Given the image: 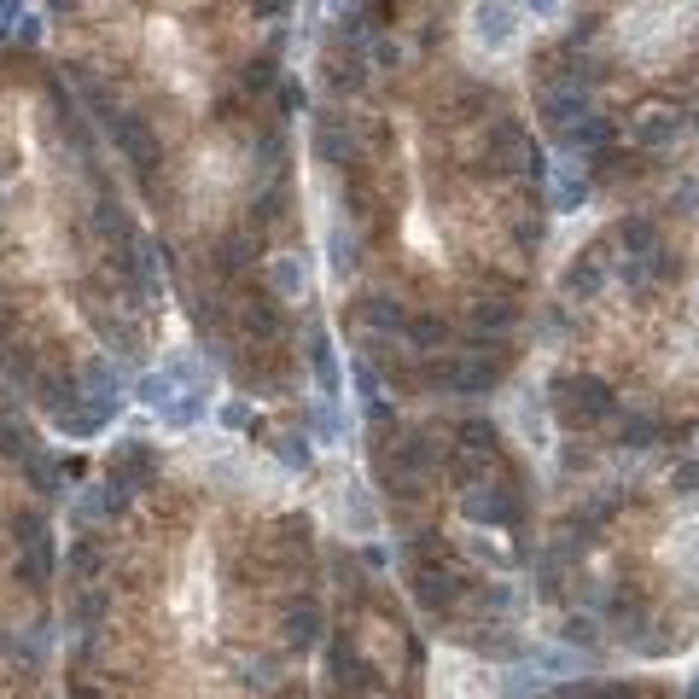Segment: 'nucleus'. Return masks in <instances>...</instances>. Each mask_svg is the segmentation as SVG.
Instances as JSON below:
<instances>
[{"instance_id":"f257e3e1","label":"nucleus","mask_w":699,"mask_h":699,"mask_svg":"<svg viewBox=\"0 0 699 699\" xmlns=\"http://www.w3.org/2000/svg\"><path fill=\"white\" fill-rule=\"evenodd\" d=\"M554 420L571 426V432H583V426H600L606 414H618V397H612V385L595 379V373H566V379H554Z\"/></svg>"},{"instance_id":"f03ea898","label":"nucleus","mask_w":699,"mask_h":699,"mask_svg":"<svg viewBox=\"0 0 699 699\" xmlns=\"http://www.w3.org/2000/svg\"><path fill=\"white\" fill-rule=\"evenodd\" d=\"M461 513L472 519V525H519V519H525V496H519L513 484H490V478H478V484H466Z\"/></svg>"},{"instance_id":"7ed1b4c3","label":"nucleus","mask_w":699,"mask_h":699,"mask_svg":"<svg viewBox=\"0 0 699 699\" xmlns=\"http://www.w3.org/2000/svg\"><path fill=\"white\" fill-rule=\"evenodd\" d=\"M414 600H420L426 612H449V606H461V600H466V571L443 566V560H420V566H414Z\"/></svg>"},{"instance_id":"20e7f679","label":"nucleus","mask_w":699,"mask_h":699,"mask_svg":"<svg viewBox=\"0 0 699 699\" xmlns=\"http://www.w3.org/2000/svg\"><path fill=\"white\" fill-rule=\"evenodd\" d=\"M105 129H111L117 152H123L140 175H152V169H158V134H152L146 117H134V111H111V117H105Z\"/></svg>"},{"instance_id":"39448f33","label":"nucleus","mask_w":699,"mask_h":699,"mask_svg":"<svg viewBox=\"0 0 699 699\" xmlns=\"http://www.w3.org/2000/svg\"><path fill=\"white\" fill-rule=\"evenodd\" d=\"M327 665H333L338 699H379V694H385V682L373 676V665H367L362 653H350L344 641H333V647H327Z\"/></svg>"},{"instance_id":"423d86ee","label":"nucleus","mask_w":699,"mask_h":699,"mask_svg":"<svg viewBox=\"0 0 699 699\" xmlns=\"http://www.w3.org/2000/svg\"><path fill=\"white\" fill-rule=\"evenodd\" d=\"M513 0H478L472 6V47H484V53H507L513 47Z\"/></svg>"},{"instance_id":"0eeeda50","label":"nucleus","mask_w":699,"mask_h":699,"mask_svg":"<svg viewBox=\"0 0 699 699\" xmlns=\"http://www.w3.org/2000/svg\"><path fill=\"white\" fill-rule=\"evenodd\" d=\"M111 484H123V490H146L152 478H158V455H152V443H140V437H129V443H117V455H111V472H105Z\"/></svg>"},{"instance_id":"6e6552de","label":"nucleus","mask_w":699,"mask_h":699,"mask_svg":"<svg viewBox=\"0 0 699 699\" xmlns=\"http://www.w3.org/2000/svg\"><path fill=\"white\" fill-rule=\"evenodd\" d=\"M484 158H490V169H525V164H536V152H531V140H525L519 123H496Z\"/></svg>"},{"instance_id":"1a4fd4ad","label":"nucleus","mask_w":699,"mask_h":699,"mask_svg":"<svg viewBox=\"0 0 699 699\" xmlns=\"http://www.w3.org/2000/svg\"><path fill=\"white\" fill-rule=\"evenodd\" d=\"M583 117H589V100H583V88H554V94L542 100V129L554 134V140H560L566 129H577Z\"/></svg>"},{"instance_id":"9d476101","label":"nucleus","mask_w":699,"mask_h":699,"mask_svg":"<svg viewBox=\"0 0 699 699\" xmlns=\"http://www.w3.org/2000/svg\"><path fill=\"white\" fill-rule=\"evenodd\" d=\"M117 408H105V402H88V397H76V402H65L59 414H53V426L65 437H94V432H105V420H111Z\"/></svg>"},{"instance_id":"9b49d317","label":"nucleus","mask_w":699,"mask_h":699,"mask_svg":"<svg viewBox=\"0 0 699 699\" xmlns=\"http://www.w3.org/2000/svg\"><path fill=\"white\" fill-rule=\"evenodd\" d=\"M76 379H82V391H88V402H105V408H117V402H123V391H129V379H123L117 367L105 362V356H94V362L82 367Z\"/></svg>"},{"instance_id":"f8f14e48","label":"nucleus","mask_w":699,"mask_h":699,"mask_svg":"<svg viewBox=\"0 0 699 699\" xmlns=\"http://www.w3.org/2000/svg\"><path fill=\"white\" fill-rule=\"evenodd\" d=\"M280 635H286V647H315L321 641V606L315 600H292L280 612Z\"/></svg>"},{"instance_id":"ddd939ff","label":"nucleus","mask_w":699,"mask_h":699,"mask_svg":"<svg viewBox=\"0 0 699 699\" xmlns=\"http://www.w3.org/2000/svg\"><path fill=\"white\" fill-rule=\"evenodd\" d=\"M618 245H624V263H641V257L665 251V245H659V222H653V216H624V222H618Z\"/></svg>"},{"instance_id":"4468645a","label":"nucleus","mask_w":699,"mask_h":699,"mask_svg":"<svg viewBox=\"0 0 699 699\" xmlns=\"http://www.w3.org/2000/svg\"><path fill=\"white\" fill-rule=\"evenodd\" d=\"M566 298H595L600 286H606V263H600V251H577V263L566 268Z\"/></svg>"},{"instance_id":"2eb2a0df","label":"nucleus","mask_w":699,"mask_h":699,"mask_svg":"<svg viewBox=\"0 0 699 699\" xmlns=\"http://www.w3.org/2000/svg\"><path fill=\"white\" fill-rule=\"evenodd\" d=\"M676 134H682V117L676 111H647L635 123V146L641 152H665V146H676Z\"/></svg>"},{"instance_id":"dca6fc26","label":"nucleus","mask_w":699,"mask_h":699,"mask_svg":"<svg viewBox=\"0 0 699 699\" xmlns=\"http://www.w3.org/2000/svg\"><path fill=\"white\" fill-rule=\"evenodd\" d=\"M338 519H344V525H350L356 536H373L379 513H373V501H367L362 484H338Z\"/></svg>"},{"instance_id":"f3484780","label":"nucleus","mask_w":699,"mask_h":699,"mask_svg":"<svg viewBox=\"0 0 699 699\" xmlns=\"http://www.w3.org/2000/svg\"><path fill=\"white\" fill-rule=\"evenodd\" d=\"M239 321H245V333L257 338H280L286 333V315H280V298H245V309H239Z\"/></svg>"},{"instance_id":"a211bd4d","label":"nucleus","mask_w":699,"mask_h":699,"mask_svg":"<svg viewBox=\"0 0 699 699\" xmlns=\"http://www.w3.org/2000/svg\"><path fill=\"white\" fill-rule=\"evenodd\" d=\"M466 647H472L478 659H525V641H519V635H507L501 624H490V630H472V635H466Z\"/></svg>"},{"instance_id":"6ab92c4d","label":"nucleus","mask_w":699,"mask_h":699,"mask_svg":"<svg viewBox=\"0 0 699 699\" xmlns=\"http://www.w3.org/2000/svg\"><path fill=\"white\" fill-rule=\"evenodd\" d=\"M472 327L478 333H513L519 327V303H507V298H478L472 303Z\"/></svg>"},{"instance_id":"aec40b11","label":"nucleus","mask_w":699,"mask_h":699,"mask_svg":"<svg viewBox=\"0 0 699 699\" xmlns=\"http://www.w3.org/2000/svg\"><path fill=\"white\" fill-rule=\"evenodd\" d=\"M18 583H24V589H35V595L53 583V542H35V548H24V554H18Z\"/></svg>"},{"instance_id":"412c9836","label":"nucleus","mask_w":699,"mask_h":699,"mask_svg":"<svg viewBox=\"0 0 699 699\" xmlns=\"http://www.w3.org/2000/svg\"><path fill=\"white\" fill-rule=\"evenodd\" d=\"M309 367L321 379V397L338 402V362H333V338L327 333H309Z\"/></svg>"},{"instance_id":"4be33fe9","label":"nucleus","mask_w":699,"mask_h":699,"mask_svg":"<svg viewBox=\"0 0 699 699\" xmlns=\"http://www.w3.org/2000/svg\"><path fill=\"white\" fill-rule=\"evenodd\" d=\"M105 571V548L94 536H82V542H70V583H94Z\"/></svg>"},{"instance_id":"5701e85b","label":"nucleus","mask_w":699,"mask_h":699,"mask_svg":"<svg viewBox=\"0 0 699 699\" xmlns=\"http://www.w3.org/2000/svg\"><path fill=\"white\" fill-rule=\"evenodd\" d=\"M315 158H321V164H344V158H350V140H344V123H338V117H321V123H315Z\"/></svg>"},{"instance_id":"b1692460","label":"nucleus","mask_w":699,"mask_h":699,"mask_svg":"<svg viewBox=\"0 0 699 699\" xmlns=\"http://www.w3.org/2000/svg\"><path fill=\"white\" fill-rule=\"evenodd\" d=\"M309 292V268H303V257H274V298H303Z\"/></svg>"},{"instance_id":"393cba45","label":"nucleus","mask_w":699,"mask_h":699,"mask_svg":"<svg viewBox=\"0 0 699 699\" xmlns=\"http://www.w3.org/2000/svg\"><path fill=\"white\" fill-rule=\"evenodd\" d=\"M204 408H210V385H193V391H181V397L169 402V408H158V414H164V426H193Z\"/></svg>"},{"instance_id":"a878e982","label":"nucleus","mask_w":699,"mask_h":699,"mask_svg":"<svg viewBox=\"0 0 699 699\" xmlns=\"http://www.w3.org/2000/svg\"><path fill=\"white\" fill-rule=\"evenodd\" d=\"M402 333L414 338V344H420V350H443V344H449V321H443V315H414V321H408V327H402Z\"/></svg>"},{"instance_id":"bb28decb","label":"nucleus","mask_w":699,"mask_h":699,"mask_svg":"<svg viewBox=\"0 0 699 699\" xmlns=\"http://www.w3.org/2000/svg\"><path fill=\"white\" fill-rule=\"evenodd\" d=\"M455 437H461V449H472V455H496L501 449V432L490 426V420H461Z\"/></svg>"},{"instance_id":"cd10ccee","label":"nucleus","mask_w":699,"mask_h":699,"mask_svg":"<svg viewBox=\"0 0 699 699\" xmlns=\"http://www.w3.org/2000/svg\"><path fill=\"white\" fill-rule=\"evenodd\" d=\"M24 472H30V484L41 490V496H65V466H53L41 449H35L30 461H24Z\"/></svg>"},{"instance_id":"c85d7f7f","label":"nucleus","mask_w":699,"mask_h":699,"mask_svg":"<svg viewBox=\"0 0 699 699\" xmlns=\"http://www.w3.org/2000/svg\"><path fill=\"white\" fill-rule=\"evenodd\" d=\"M251 251H257L251 233H228V239L216 245V268H222V274H239V268L251 263Z\"/></svg>"},{"instance_id":"c756f323","label":"nucleus","mask_w":699,"mask_h":699,"mask_svg":"<svg viewBox=\"0 0 699 699\" xmlns=\"http://www.w3.org/2000/svg\"><path fill=\"white\" fill-rule=\"evenodd\" d=\"M659 432H665V426H659L653 414H630V420H624V432H618V443H624V449H653Z\"/></svg>"},{"instance_id":"7c9ffc66","label":"nucleus","mask_w":699,"mask_h":699,"mask_svg":"<svg viewBox=\"0 0 699 699\" xmlns=\"http://www.w3.org/2000/svg\"><path fill=\"white\" fill-rule=\"evenodd\" d=\"M362 321H367V327H379V333H397V327H408V315H402L391 298H367L362 303Z\"/></svg>"},{"instance_id":"2f4dec72","label":"nucleus","mask_w":699,"mask_h":699,"mask_svg":"<svg viewBox=\"0 0 699 699\" xmlns=\"http://www.w3.org/2000/svg\"><path fill=\"white\" fill-rule=\"evenodd\" d=\"M274 455H280L286 466H298V472H309V461H315V449H309V437H303V432L274 437Z\"/></svg>"},{"instance_id":"473e14b6","label":"nucleus","mask_w":699,"mask_h":699,"mask_svg":"<svg viewBox=\"0 0 699 699\" xmlns=\"http://www.w3.org/2000/svg\"><path fill=\"white\" fill-rule=\"evenodd\" d=\"M0 455H6V461H30L35 455V437L30 432H18V426H12V420H0Z\"/></svg>"},{"instance_id":"72a5a7b5","label":"nucleus","mask_w":699,"mask_h":699,"mask_svg":"<svg viewBox=\"0 0 699 699\" xmlns=\"http://www.w3.org/2000/svg\"><path fill=\"white\" fill-rule=\"evenodd\" d=\"M583 193H589V181H577V175H554L548 204H554V210H577V204H583Z\"/></svg>"},{"instance_id":"f704fd0d","label":"nucleus","mask_w":699,"mask_h":699,"mask_svg":"<svg viewBox=\"0 0 699 699\" xmlns=\"http://www.w3.org/2000/svg\"><path fill=\"white\" fill-rule=\"evenodd\" d=\"M12 531H18V542H24V548H35V542H53V536H47V513H18V519H12Z\"/></svg>"},{"instance_id":"c9c22d12","label":"nucleus","mask_w":699,"mask_h":699,"mask_svg":"<svg viewBox=\"0 0 699 699\" xmlns=\"http://www.w3.org/2000/svg\"><path fill=\"white\" fill-rule=\"evenodd\" d=\"M670 490H676V496H699V455H694V461H676Z\"/></svg>"},{"instance_id":"e433bc0d","label":"nucleus","mask_w":699,"mask_h":699,"mask_svg":"<svg viewBox=\"0 0 699 699\" xmlns=\"http://www.w3.org/2000/svg\"><path fill=\"white\" fill-rule=\"evenodd\" d=\"M350 268H356V239L338 228L333 233V274H350Z\"/></svg>"},{"instance_id":"4c0bfd02","label":"nucleus","mask_w":699,"mask_h":699,"mask_svg":"<svg viewBox=\"0 0 699 699\" xmlns=\"http://www.w3.org/2000/svg\"><path fill=\"white\" fill-rule=\"evenodd\" d=\"M566 641H571V647H595V641H600V624H595V618H571V624H566Z\"/></svg>"},{"instance_id":"58836bf2","label":"nucleus","mask_w":699,"mask_h":699,"mask_svg":"<svg viewBox=\"0 0 699 699\" xmlns=\"http://www.w3.org/2000/svg\"><path fill=\"white\" fill-rule=\"evenodd\" d=\"M245 88H251V94L274 88V59H257V65H245Z\"/></svg>"},{"instance_id":"ea45409f","label":"nucleus","mask_w":699,"mask_h":699,"mask_svg":"<svg viewBox=\"0 0 699 699\" xmlns=\"http://www.w3.org/2000/svg\"><path fill=\"white\" fill-rule=\"evenodd\" d=\"M315 432L327 437V443H338V437H344V420H338L333 402H327V408H315Z\"/></svg>"},{"instance_id":"a19ab883","label":"nucleus","mask_w":699,"mask_h":699,"mask_svg":"<svg viewBox=\"0 0 699 699\" xmlns=\"http://www.w3.org/2000/svg\"><path fill=\"white\" fill-rule=\"evenodd\" d=\"M100 612H105V595L94 589V595H82V606H76V624H82V630H94V624H100Z\"/></svg>"},{"instance_id":"79ce46f5","label":"nucleus","mask_w":699,"mask_h":699,"mask_svg":"<svg viewBox=\"0 0 699 699\" xmlns=\"http://www.w3.org/2000/svg\"><path fill=\"white\" fill-rule=\"evenodd\" d=\"M303 105H309V94H303L298 82H280V111H286V117H298Z\"/></svg>"},{"instance_id":"37998d69","label":"nucleus","mask_w":699,"mask_h":699,"mask_svg":"<svg viewBox=\"0 0 699 699\" xmlns=\"http://www.w3.org/2000/svg\"><path fill=\"white\" fill-rule=\"evenodd\" d=\"M595 699H647V694H641L635 682H600V688H595Z\"/></svg>"},{"instance_id":"c03bdc74","label":"nucleus","mask_w":699,"mask_h":699,"mask_svg":"<svg viewBox=\"0 0 699 699\" xmlns=\"http://www.w3.org/2000/svg\"><path fill=\"white\" fill-rule=\"evenodd\" d=\"M548 699H595V688H589V682H560Z\"/></svg>"},{"instance_id":"a18cd8bd","label":"nucleus","mask_w":699,"mask_h":699,"mask_svg":"<svg viewBox=\"0 0 699 699\" xmlns=\"http://www.w3.org/2000/svg\"><path fill=\"white\" fill-rule=\"evenodd\" d=\"M24 18V0H0V30H12Z\"/></svg>"},{"instance_id":"49530a36","label":"nucleus","mask_w":699,"mask_h":699,"mask_svg":"<svg viewBox=\"0 0 699 699\" xmlns=\"http://www.w3.org/2000/svg\"><path fill=\"white\" fill-rule=\"evenodd\" d=\"M222 420H228V426H251V408H245V402H228Z\"/></svg>"},{"instance_id":"de8ad7c7","label":"nucleus","mask_w":699,"mask_h":699,"mask_svg":"<svg viewBox=\"0 0 699 699\" xmlns=\"http://www.w3.org/2000/svg\"><path fill=\"white\" fill-rule=\"evenodd\" d=\"M18 41H24V47H35V41H41V18H24V24H18Z\"/></svg>"},{"instance_id":"09e8293b","label":"nucleus","mask_w":699,"mask_h":699,"mask_svg":"<svg viewBox=\"0 0 699 699\" xmlns=\"http://www.w3.org/2000/svg\"><path fill=\"white\" fill-rule=\"evenodd\" d=\"M251 6H257V18H280V12H286L292 0H251Z\"/></svg>"},{"instance_id":"8fccbe9b","label":"nucleus","mask_w":699,"mask_h":699,"mask_svg":"<svg viewBox=\"0 0 699 699\" xmlns=\"http://www.w3.org/2000/svg\"><path fill=\"white\" fill-rule=\"evenodd\" d=\"M525 6H531L536 18H554V12H560V0H525Z\"/></svg>"},{"instance_id":"3c124183","label":"nucleus","mask_w":699,"mask_h":699,"mask_svg":"<svg viewBox=\"0 0 699 699\" xmlns=\"http://www.w3.org/2000/svg\"><path fill=\"white\" fill-rule=\"evenodd\" d=\"M70 699H100V694H94V688H88L82 676H70Z\"/></svg>"},{"instance_id":"603ef678","label":"nucleus","mask_w":699,"mask_h":699,"mask_svg":"<svg viewBox=\"0 0 699 699\" xmlns=\"http://www.w3.org/2000/svg\"><path fill=\"white\" fill-rule=\"evenodd\" d=\"M373 12H379V18H385V12H391V0H373Z\"/></svg>"},{"instance_id":"864d4df0","label":"nucleus","mask_w":699,"mask_h":699,"mask_svg":"<svg viewBox=\"0 0 699 699\" xmlns=\"http://www.w3.org/2000/svg\"><path fill=\"white\" fill-rule=\"evenodd\" d=\"M286 699H303V694H286Z\"/></svg>"},{"instance_id":"5fc2aeb1","label":"nucleus","mask_w":699,"mask_h":699,"mask_svg":"<svg viewBox=\"0 0 699 699\" xmlns=\"http://www.w3.org/2000/svg\"><path fill=\"white\" fill-rule=\"evenodd\" d=\"M379 699H391V694H379Z\"/></svg>"}]
</instances>
